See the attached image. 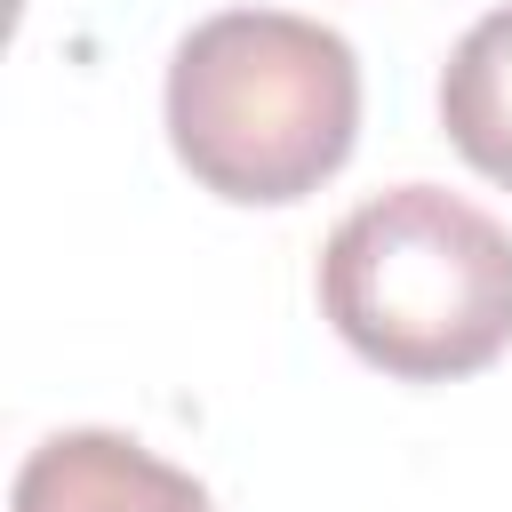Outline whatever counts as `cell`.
<instances>
[{
  "instance_id": "6da1fadb",
  "label": "cell",
  "mask_w": 512,
  "mask_h": 512,
  "mask_svg": "<svg viewBox=\"0 0 512 512\" xmlns=\"http://www.w3.org/2000/svg\"><path fill=\"white\" fill-rule=\"evenodd\" d=\"M360 136V64L344 32L288 8H224L184 32L168 64L176 160L240 208L320 192Z\"/></svg>"
},
{
  "instance_id": "7a4b0ae2",
  "label": "cell",
  "mask_w": 512,
  "mask_h": 512,
  "mask_svg": "<svg viewBox=\"0 0 512 512\" xmlns=\"http://www.w3.org/2000/svg\"><path fill=\"white\" fill-rule=\"evenodd\" d=\"M320 312L400 384L472 376L512 344V232L440 184L376 192L320 248Z\"/></svg>"
},
{
  "instance_id": "3957f363",
  "label": "cell",
  "mask_w": 512,
  "mask_h": 512,
  "mask_svg": "<svg viewBox=\"0 0 512 512\" xmlns=\"http://www.w3.org/2000/svg\"><path fill=\"white\" fill-rule=\"evenodd\" d=\"M8 512H208V488L128 432H56L24 456Z\"/></svg>"
},
{
  "instance_id": "277c9868",
  "label": "cell",
  "mask_w": 512,
  "mask_h": 512,
  "mask_svg": "<svg viewBox=\"0 0 512 512\" xmlns=\"http://www.w3.org/2000/svg\"><path fill=\"white\" fill-rule=\"evenodd\" d=\"M440 128L448 144L512 192V0L488 8L440 64Z\"/></svg>"
}]
</instances>
